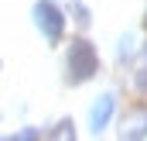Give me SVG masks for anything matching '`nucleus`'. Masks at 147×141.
Returning a JSON list of instances; mask_svg holds the SVG:
<instances>
[{
  "label": "nucleus",
  "mask_w": 147,
  "mask_h": 141,
  "mask_svg": "<svg viewBox=\"0 0 147 141\" xmlns=\"http://www.w3.org/2000/svg\"><path fill=\"white\" fill-rule=\"evenodd\" d=\"M134 86H137L140 93H147V69H137V72H134Z\"/></svg>",
  "instance_id": "nucleus-9"
},
{
  "label": "nucleus",
  "mask_w": 147,
  "mask_h": 141,
  "mask_svg": "<svg viewBox=\"0 0 147 141\" xmlns=\"http://www.w3.org/2000/svg\"><path fill=\"white\" fill-rule=\"evenodd\" d=\"M34 138H41V131H34V127H21L14 134V141H34Z\"/></svg>",
  "instance_id": "nucleus-8"
},
{
  "label": "nucleus",
  "mask_w": 147,
  "mask_h": 141,
  "mask_svg": "<svg viewBox=\"0 0 147 141\" xmlns=\"http://www.w3.org/2000/svg\"><path fill=\"white\" fill-rule=\"evenodd\" d=\"M116 55H120V62H127V59L134 55V35H130V31L120 38V48H116Z\"/></svg>",
  "instance_id": "nucleus-6"
},
{
  "label": "nucleus",
  "mask_w": 147,
  "mask_h": 141,
  "mask_svg": "<svg viewBox=\"0 0 147 141\" xmlns=\"http://www.w3.org/2000/svg\"><path fill=\"white\" fill-rule=\"evenodd\" d=\"M31 14H34V28L45 35V41H48V45H58L62 35H65V17H62V10H58L51 0H38Z\"/></svg>",
  "instance_id": "nucleus-2"
},
{
  "label": "nucleus",
  "mask_w": 147,
  "mask_h": 141,
  "mask_svg": "<svg viewBox=\"0 0 147 141\" xmlns=\"http://www.w3.org/2000/svg\"><path fill=\"white\" fill-rule=\"evenodd\" d=\"M51 138H75V124L72 120H58L51 127Z\"/></svg>",
  "instance_id": "nucleus-7"
},
{
  "label": "nucleus",
  "mask_w": 147,
  "mask_h": 141,
  "mask_svg": "<svg viewBox=\"0 0 147 141\" xmlns=\"http://www.w3.org/2000/svg\"><path fill=\"white\" fill-rule=\"evenodd\" d=\"M65 79L72 83V86H82V83H89L96 69H99V55H96V48L86 41V38H72L69 41V52H65Z\"/></svg>",
  "instance_id": "nucleus-1"
},
{
  "label": "nucleus",
  "mask_w": 147,
  "mask_h": 141,
  "mask_svg": "<svg viewBox=\"0 0 147 141\" xmlns=\"http://www.w3.org/2000/svg\"><path fill=\"white\" fill-rule=\"evenodd\" d=\"M144 59H147V41H144Z\"/></svg>",
  "instance_id": "nucleus-10"
},
{
  "label": "nucleus",
  "mask_w": 147,
  "mask_h": 141,
  "mask_svg": "<svg viewBox=\"0 0 147 141\" xmlns=\"http://www.w3.org/2000/svg\"><path fill=\"white\" fill-rule=\"evenodd\" d=\"M113 110H116V97H113L110 90H106V93H99V97H96V103L89 107V127H92V134H99V131H106V127H110Z\"/></svg>",
  "instance_id": "nucleus-3"
},
{
  "label": "nucleus",
  "mask_w": 147,
  "mask_h": 141,
  "mask_svg": "<svg viewBox=\"0 0 147 141\" xmlns=\"http://www.w3.org/2000/svg\"><path fill=\"white\" fill-rule=\"evenodd\" d=\"M120 134H123V138H147V110H134V114H127Z\"/></svg>",
  "instance_id": "nucleus-4"
},
{
  "label": "nucleus",
  "mask_w": 147,
  "mask_h": 141,
  "mask_svg": "<svg viewBox=\"0 0 147 141\" xmlns=\"http://www.w3.org/2000/svg\"><path fill=\"white\" fill-rule=\"evenodd\" d=\"M69 10H72V17H75V24H79V28H89V21H92V17H89V7H86L82 0H72V7H69Z\"/></svg>",
  "instance_id": "nucleus-5"
}]
</instances>
